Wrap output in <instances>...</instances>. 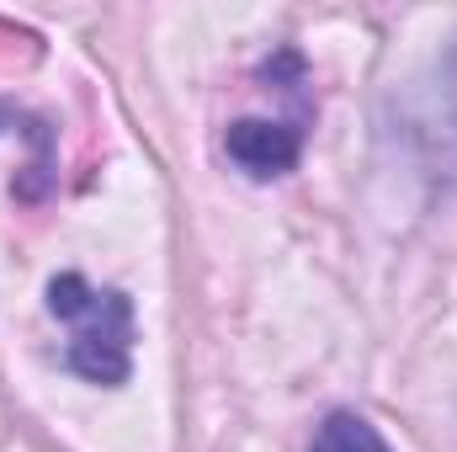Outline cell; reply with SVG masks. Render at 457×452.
Wrapping results in <instances>:
<instances>
[{
	"label": "cell",
	"instance_id": "obj_1",
	"mask_svg": "<svg viewBox=\"0 0 457 452\" xmlns=\"http://www.w3.org/2000/svg\"><path fill=\"white\" fill-rule=\"evenodd\" d=\"M48 314L70 325L64 362L91 383H122L133 367V304L122 293L91 288L86 277L64 272L48 282Z\"/></svg>",
	"mask_w": 457,
	"mask_h": 452
},
{
	"label": "cell",
	"instance_id": "obj_2",
	"mask_svg": "<svg viewBox=\"0 0 457 452\" xmlns=\"http://www.w3.org/2000/svg\"><path fill=\"white\" fill-rule=\"evenodd\" d=\"M228 160L250 176H287L303 155V128L298 122H266V117H239L224 133Z\"/></svg>",
	"mask_w": 457,
	"mask_h": 452
},
{
	"label": "cell",
	"instance_id": "obj_3",
	"mask_svg": "<svg viewBox=\"0 0 457 452\" xmlns=\"http://www.w3.org/2000/svg\"><path fill=\"white\" fill-rule=\"evenodd\" d=\"M309 452H388V442L378 437L372 421H361V415H351V410H336V415L320 426V437H314Z\"/></svg>",
	"mask_w": 457,
	"mask_h": 452
}]
</instances>
